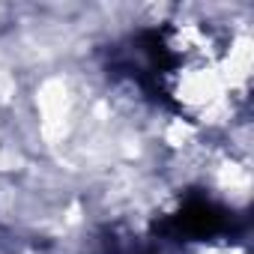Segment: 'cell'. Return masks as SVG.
<instances>
[{
  "instance_id": "obj_1",
  "label": "cell",
  "mask_w": 254,
  "mask_h": 254,
  "mask_svg": "<svg viewBox=\"0 0 254 254\" xmlns=\"http://www.w3.org/2000/svg\"><path fill=\"white\" fill-rule=\"evenodd\" d=\"M230 233H236L233 212L203 194L186 197L177 212L153 221V236L174 239V242H206V239L230 236Z\"/></svg>"
},
{
  "instance_id": "obj_2",
  "label": "cell",
  "mask_w": 254,
  "mask_h": 254,
  "mask_svg": "<svg viewBox=\"0 0 254 254\" xmlns=\"http://www.w3.org/2000/svg\"><path fill=\"white\" fill-rule=\"evenodd\" d=\"M102 251L105 254H159L150 242H141L132 233H123L117 227H108L102 236Z\"/></svg>"
}]
</instances>
